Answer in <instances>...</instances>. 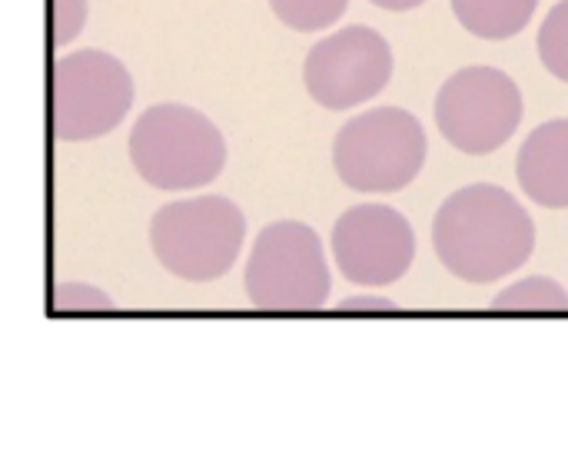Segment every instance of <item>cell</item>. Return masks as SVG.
<instances>
[{
    "instance_id": "ba28073f",
    "label": "cell",
    "mask_w": 568,
    "mask_h": 451,
    "mask_svg": "<svg viewBox=\"0 0 568 451\" xmlns=\"http://www.w3.org/2000/svg\"><path fill=\"white\" fill-rule=\"evenodd\" d=\"M393 80L389 40L363 23L323 37L303 63L306 93L326 110H353L369 103Z\"/></svg>"
},
{
    "instance_id": "5bb4252c",
    "label": "cell",
    "mask_w": 568,
    "mask_h": 451,
    "mask_svg": "<svg viewBox=\"0 0 568 451\" xmlns=\"http://www.w3.org/2000/svg\"><path fill=\"white\" fill-rule=\"evenodd\" d=\"M536 47H539L542 66H546L556 80L568 83V0H559V3L549 10V17H546L542 27H539Z\"/></svg>"
},
{
    "instance_id": "7c38bea8",
    "label": "cell",
    "mask_w": 568,
    "mask_h": 451,
    "mask_svg": "<svg viewBox=\"0 0 568 451\" xmlns=\"http://www.w3.org/2000/svg\"><path fill=\"white\" fill-rule=\"evenodd\" d=\"M493 312H546L562 316L568 312V293L552 276H529L509 289H503L493 306Z\"/></svg>"
},
{
    "instance_id": "8fae6325",
    "label": "cell",
    "mask_w": 568,
    "mask_h": 451,
    "mask_svg": "<svg viewBox=\"0 0 568 451\" xmlns=\"http://www.w3.org/2000/svg\"><path fill=\"white\" fill-rule=\"evenodd\" d=\"M539 0H453L456 20L479 40H513L536 17Z\"/></svg>"
},
{
    "instance_id": "8992f818",
    "label": "cell",
    "mask_w": 568,
    "mask_h": 451,
    "mask_svg": "<svg viewBox=\"0 0 568 451\" xmlns=\"http://www.w3.org/2000/svg\"><path fill=\"white\" fill-rule=\"evenodd\" d=\"M523 113L526 103L516 80L496 66L456 70L433 103L439 133L466 156H489L503 150L516 136Z\"/></svg>"
},
{
    "instance_id": "9c48e42d",
    "label": "cell",
    "mask_w": 568,
    "mask_h": 451,
    "mask_svg": "<svg viewBox=\"0 0 568 451\" xmlns=\"http://www.w3.org/2000/svg\"><path fill=\"white\" fill-rule=\"evenodd\" d=\"M333 259L346 283L383 289L409 273L416 259V233L393 206H353L333 226Z\"/></svg>"
},
{
    "instance_id": "2e32d148",
    "label": "cell",
    "mask_w": 568,
    "mask_h": 451,
    "mask_svg": "<svg viewBox=\"0 0 568 451\" xmlns=\"http://www.w3.org/2000/svg\"><path fill=\"white\" fill-rule=\"evenodd\" d=\"M87 13H90L87 0H53V40L60 47L73 43L87 27Z\"/></svg>"
},
{
    "instance_id": "52a82bcc",
    "label": "cell",
    "mask_w": 568,
    "mask_h": 451,
    "mask_svg": "<svg viewBox=\"0 0 568 451\" xmlns=\"http://www.w3.org/2000/svg\"><path fill=\"white\" fill-rule=\"evenodd\" d=\"M133 76L106 50H73L53 70V133L87 143L113 133L133 106Z\"/></svg>"
},
{
    "instance_id": "7a4b0ae2",
    "label": "cell",
    "mask_w": 568,
    "mask_h": 451,
    "mask_svg": "<svg viewBox=\"0 0 568 451\" xmlns=\"http://www.w3.org/2000/svg\"><path fill=\"white\" fill-rule=\"evenodd\" d=\"M130 160L140 180L153 189H200L223 173L226 140L200 110L183 103H156L133 123Z\"/></svg>"
},
{
    "instance_id": "3957f363",
    "label": "cell",
    "mask_w": 568,
    "mask_h": 451,
    "mask_svg": "<svg viewBox=\"0 0 568 451\" xmlns=\"http://www.w3.org/2000/svg\"><path fill=\"white\" fill-rule=\"evenodd\" d=\"M246 216L226 196L176 199L153 213L150 246L166 273L186 283L223 279L243 249Z\"/></svg>"
},
{
    "instance_id": "9a60e30c",
    "label": "cell",
    "mask_w": 568,
    "mask_h": 451,
    "mask_svg": "<svg viewBox=\"0 0 568 451\" xmlns=\"http://www.w3.org/2000/svg\"><path fill=\"white\" fill-rule=\"evenodd\" d=\"M113 299L87 283H63L53 293V312H113Z\"/></svg>"
},
{
    "instance_id": "5b68a950",
    "label": "cell",
    "mask_w": 568,
    "mask_h": 451,
    "mask_svg": "<svg viewBox=\"0 0 568 451\" xmlns=\"http://www.w3.org/2000/svg\"><path fill=\"white\" fill-rule=\"evenodd\" d=\"M426 150V130L409 110L376 106L343 123L333 166L356 193H399L423 173Z\"/></svg>"
},
{
    "instance_id": "277c9868",
    "label": "cell",
    "mask_w": 568,
    "mask_h": 451,
    "mask_svg": "<svg viewBox=\"0 0 568 451\" xmlns=\"http://www.w3.org/2000/svg\"><path fill=\"white\" fill-rule=\"evenodd\" d=\"M243 283L253 309L260 312H320L329 299L333 276L316 229L296 219L266 226L253 243Z\"/></svg>"
},
{
    "instance_id": "30bf717a",
    "label": "cell",
    "mask_w": 568,
    "mask_h": 451,
    "mask_svg": "<svg viewBox=\"0 0 568 451\" xmlns=\"http://www.w3.org/2000/svg\"><path fill=\"white\" fill-rule=\"evenodd\" d=\"M516 180L542 209H568V120H549L526 136Z\"/></svg>"
},
{
    "instance_id": "4fadbf2b",
    "label": "cell",
    "mask_w": 568,
    "mask_h": 451,
    "mask_svg": "<svg viewBox=\"0 0 568 451\" xmlns=\"http://www.w3.org/2000/svg\"><path fill=\"white\" fill-rule=\"evenodd\" d=\"M270 7L280 17V23H286L290 30L316 33L333 27L346 13L349 0H270Z\"/></svg>"
},
{
    "instance_id": "ac0fdd59",
    "label": "cell",
    "mask_w": 568,
    "mask_h": 451,
    "mask_svg": "<svg viewBox=\"0 0 568 451\" xmlns=\"http://www.w3.org/2000/svg\"><path fill=\"white\" fill-rule=\"evenodd\" d=\"M369 3H376V7H383V10H396V13H403V10H416V7H423L426 0H369Z\"/></svg>"
},
{
    "instance_id": "e0dca14e",
    "label": "cell",
    "mask_w": 568,
    "mask_h": 451,
    "mask_svg": "<svg viewBox=\"0 0 568 451\" xmlns=\"http://www.w3.org/2000/svg\"><path fill=\"white\" fill-rule=\"evenodd\" d=\"M336 312H343V316H376V312H399V306L393 303V299H383V296H353V299H343L339 303V309Z\"/></svg>"
},
{
    "instance_id": "6da1fadb",
    "label": "cell",
    "mask_w": 568,
    "mask_h": 451,
    "mask_svg": "<svg viewBox=\"0 0 568 451\" xmlns=\"http://www.w3.org/2000/svg\"><path fill=\"white\" fill-rule=\"evenodd\" d=\"M433 249L456 279L473 286L499 283L529 263L536 223L509 189L473 183L439 206L433 219Z\"/></svg>"
}]
</instances>
